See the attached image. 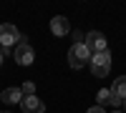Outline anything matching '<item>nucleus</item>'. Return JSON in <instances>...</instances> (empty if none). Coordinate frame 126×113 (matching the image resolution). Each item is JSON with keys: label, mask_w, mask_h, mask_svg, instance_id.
<instances>
[{"label": "nucleus", "mask_w": 126, "mask_h": 113, "mask_svg": "<svg viewBox=\"0 0 126 113\" xmlns=\"http://www.w3.org/2000/svg\"><path fill=\"white\" fill-rule=\"evenodd\" d=\"M91 50L86 48V43H73L68 48V65L73 70H78V68H86V63H91Z\"/></svg>", "instance_id": "obj_1"}, {"label": "nucleus", "mask_w": 126, "mask_h": 113, "mask_svg": "<svg viewBox=\"0 0 126 113\" xmlns=\"http://www.w3.org/2000/svg\"><path fill=\"white\" fill-rule=\"evenodd\" d=\"M88 68H91V73L96 75V78H106L111 73V53H109V50H103V53H93Z\"/></svg>", "instance_id": "obj_2"}, {"label": "nucleus", "mask_w": 126, "mask_h": 113, "mask_svg": "<svg viewBox=\"0 0 126 113\" xmlns=\"http://www.w3.org/2000/svg\"><path fill=\"white\" fill-rule=\"evenodd\" d=\"M13 55H15V63L18 65H30L35 60V50L30 48L28 40H20V43L15 45V50H13Z\"/></svg>", "instance_id": "obj_3"}, {"label": "nucleus", "mask_w": 126, "mask_h": 113, "mask_svg": "<svg viewBox=\"0 0 126 113\" xmlns=\"http://www.w3.org/2000/svg\"><path fill=\"white\" fill-rule=\"evenodd\" d=\"M20 33H18V28L15 25H10V23H3L0 25V45H3L5 50L10 48V45H18L20 43Z\"/></svg>", "instance_id": "obj_4"}, {"label": "nucleus", "mask_w": 126, "mask_h": 113, "mask_svg": "<svg viewBox=\"0 0 126 113\" xmlns=\"http://www.w3.org/2000/svg\"><path fill=\"white\" fill-rule=\"evenodd\" d=\"M86 48L91 50V53H103L106 48V35L98 33V30H91V33H86Z\"/></svg>", "instance_id": "obj_5"}, {"label": "nucleus", "mask_w": 126, "mask_h": 113, "mask_svg": "<svg viewBox=\"0 0 126 113\" xmlns=\"http://www.w3.org/2000/svg\"><path fill=\"white\" fill-rule=\"evenodd\" d=\"M20 108H23V113H46V103L38 96H25L20 100Z\"/></svg>", "instance_id": "obj_6"}, {"label": "nucleus", "mask_w": 126, "mask_h": 113, "mask_svg": "<svg viewBox=\"0 0 126 113\" xmlns=\"http://www.w3.org/2000/svg\"><path fill=\"white\" fill-rule=\"evenodd\" d=\"M50 33L63 38V35H68L71 33V23L66 20V15H56L53 20H50Z\"/></svg>", "instance_id": "obj_7"}, {"label": "nucleus", "mask_w": 126, "mask_h": 113, "mask_svg": "<svg viewBox=\"0 0 126 113\" xmlns=\"http://www.w3.org/2000/svg\"><path fill=\"white\" fill-rule=\"evenodd\" d=\"M0 100H5L8 106L20 103V100H23V90H20V88H5L3 93H0Z\"/></svg>", "instance_id": "obj_8"}, {"label": "nucleus", "mask_w": 126, "mask_h": 113, "mask_svg": "<svg viewBox=\"0 0 126 113\" xmlns=\"http://www.w3.org/2000/svg\"><path fill=\"white\" fill-rule=\"evenodd\" d=\"M111 93H113V96H119L121 100H126V75H119L116 80H113Z\"/></svg>", "instance_id": "obj_9"}, {"label": "nucleus", "mask_w": 126, "mask_h": 113, "mask_svg": "<svg viewBox=\"0 0 126 113\" xmlns=\"http://www.w3.org/2000/svg\"><path fill=\"white\" fill-rule=\"evenodd\" d=\"M20 90H23V98H25V96H35V83H30V80H28Z\"/></svg>", "instance_id": "obj_10"}, {"label": "nucleus", "mask_w": 126, "mask_h": 113, "mask_svg": "<svg viewBox=\"0 0 126 113\" xmlns=\"http://www.w3.org/2000/svg\"><path fill=\"white\" fill-rule=\"evenodd\" d=\"M109 93H111V90H106V88H103V90H98V100H103V103H106V98H109Z\"/></svg>", "instance_id": "obj_11"}, {"label": "nucleus", "mask_w": 126, "mask_h": 113, "mask_svg": "<svg viewBox=\"0 0 126 113\" xmlns=\"http://www.w3.org/2000/svg\"><path fill=\"white\" fill-rule=\"evenodd\" d=\"M86 113H106V111H103V108H101V106H91V108H88V111H86Z\"/></svg>", "instance_id": "obj_12"}, {"label": "nucleus", "mask_w": 126, "mask_h": 113, "mask_svg": "<svg viewBox=\"0 0 126 113\" xmlns=\"http://www.w3.org/2000/svg\"><path fill=\"white\" fill-rule=\"evenodd\" d=\"M3 58H5V55H3V48H0V65H3Z\"/></svg>", "instance_id": "obj_13"}, {"label": "nucleus", "mask_w": 126, "mask_h": 113, "mask_svg": "<svg viewBox=\"0 0 126 113\" xmlns=\"http://www.w3.org/2000/svg\"><path fill=\"white\" fill-rule=\"evenodd\" d=\"M113 113H121V111H113Z\"/></svg>", "instance_id": "obj_14"}, {"label": "nucleus", "mask_w": 126, "mask_h": 113, "mask_svg": "<svg viewBox=\"0 0 126 113\" xmlns=\"http://www.w3.org/2000/svg\"><path fill=\"white\" fill-rule=\"evenodd\" d=\"M124 103H126V100H124Z\"/></svg>", "instance_id": "obj_15"}]
</instances>
